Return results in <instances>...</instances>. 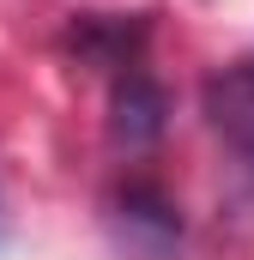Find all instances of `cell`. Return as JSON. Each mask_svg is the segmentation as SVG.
Segmentation results:
<instances>
[{
	"mask_svg": "<svg viewBox=\"0 0 254 260\" xmlns=\"http://www.w3.org/2000/svg\"><path fill=\"white\" fill-rule=\"evenodd\" d=\"M109 133L121 151H145L164 133V91L151 85L145 67H121L115 73V97H109Z\"/></svg>",
	"mask_w": 254,
	"mask_h": 260,
	"instance_id": "1",
	"label": "cell"
},
{
	"mask_svg": "<svg viewBox=\"0 0 254 260\" xmlns=\"http://www.w3.org/2000/svg\"><path fill=\"white\" fill-rule=\"evenodd\" d=\"M206 115L242 157L254 164V61H236L230 73H218L206 85Z\"/></svg>",
	"mask_w": 254,
	"mask_h": 260,
	"instance_id": "2",
	"label": "cell"
},
{
	"mask_svg": "<svg viewBox=\"0 0 254 260\" xmlns=\"http://www.w3.org/2000/svg\"><path fill=\"white\" fill-rule=\"evenodd\" d=\"M139 37H145V24L133 18V24H121V18H79L73 24V49H79V61L91 67H109V73H121V67H139Z\"/></svg>",
	"mask_w": 254,
	"mask_h": 260,
	"instance_id": "3",
	"label": "cell"
},
{
	"mask_svg": "<svg viewBox=\"0 0 254 260\" xmlns=\"http://www.w3.org/2000/svg\"><path fill=\"white\" fill-rule=\"evenodd\" d=\"M0 236H6V206H0Z\"/></svg>",
	"mask_w": 254,
	"mask_h": 260,
	"instance_id": "4",
	"label": "cell"
}]
</instances>
